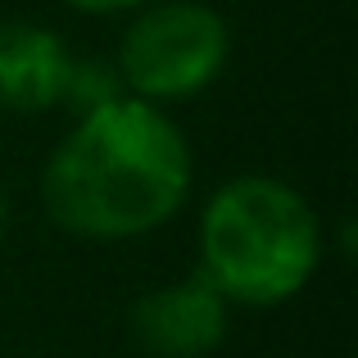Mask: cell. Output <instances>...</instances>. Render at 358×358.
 Here are the masks:
<instances>
[{
    "mask_svg": "<svg viewBox=\"0 0 358 358\" xmlns=\"http://www.w3.org/2000/svg\"><path fill=\"white\" fill-rule=\"evenodd\" d=\"M191 195V145L159 105L118 96L82 114L41 173L45 213L73 236L127 241L164 227Z\"/></svg>",
    "mask_w": 358,
    "mask_h": 358,
    "instance_id": "obj_1",
    "label": "cell"
},
{
    "mask_svg": "<svg viewBox=\"0 0 358 358\" xmlns=\"http://www.w3.org/2000/svg\"><path fill=\"white\" fill-rule=\"evenodd\" d=\"M64 5L78 9V14H136L150 0H64Z\"/></svg>",
    "mask_w": 358,
    "mask_h": 358,
    "instance_id": "obj_7",
    "label": "cell"
},
{
    "mask_svg": "<svg viewBox=\"0 0 358 358\" xmlns=\"http://www.w3.org/2000/svg\"><path fill=\"white\" fill-rule=\"evenodd\" d=\"M231 55L227 18L204 0H150L118 41V82L145 105L191 100L218 82Z\"/></svg>",
    "mask_w": 358,
    "mask_h": 358,
    "instance_id": "obj_3",
    "label": "cell"
},
{
    "mask_svg": "<svg viewBox=\"0 0 358 358\" xmlns=\"http://www.w3.org/2000/svg\"><path fill=\"white\" fill-rule=\"evenodd\" d=\"M69 45L41 23H0V109L45 114L64 100Z\"/></svg>",
    "mask_w": 358,
    "mask_h": 358,
    "instance_id": "obj_5",
    "label": "cell"
},
{
    "mask_svg": "<svg viewBox=\"0 0 358 358\" xmlns=\"http://www.w3.org/2000/svg\"><path fill=\"white\" fill-rule=\"evenodd\" d=\"M118 96H127L114 73V64H100V59H73L69 64V82H64V100L73 114H96V109L114 105Z\"/></svg>",
    "mask_w": 358,
    "mask_h": 358,
    "instance_id": "obj_6",
    "label": "cell"
},
{
    "mask_svg": "<svg viewBox=\"0 0 358 358\" xmlns=\"http://www.w3.org/2000/svg\"><path fill=\"white\" fill-rule=\"evenodd\" d=\"M131 341L150 358H204L227 341V299L195 272L127 308Z\"/></svg>",
    "mask_w": 358,
    "mask_h": 358,
    "instance_id": "obj_4",
    "label": "cell"
},
{
    "mask_svg": "<svg viewBox=\"0 0 358 358\" xmlns=\"http://www.w3.org/2000/svg\"><path fill=\"white\" fill-rule=\"evenodd\" d=\"M322 259L308 200L277 177H231L200 213V277L227 304L272 308L299 295Z\"/></svg>",
    "mask_w": 358,
    "mask_h": 358,
    "instance_id": "obj_2",
    "label": "cell"
},
{
    "mask_svg": "<svg viewBox=\"0 0 358 358\" xmlns=\"http://www.w3.org/2000/svg\"><path fill=\"white\" fill-rule=\"evenodd\" d=\"M5 231H9V200L0 195V241H5Z\"/></svg>",
    "mask_w": 358,
    "mask_h": 358,
    "instance_id": "obj_8",
    "label": "cell"
}]
</instances>
